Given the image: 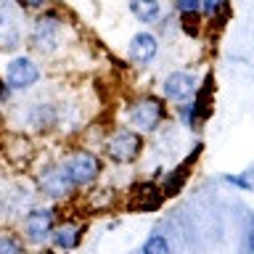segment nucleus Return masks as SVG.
<instances>
[{"label": "nucleus", "instance_id": "nucleus-18", "mask_svg": "<svg viewBox=\"0 0 254 254\" xmlns=\"http://www.w3.org/2000/svg\"><path fill=\"white\" fill-rule=\"evenodd\" d=\"M175 8H178L180 13L198 16V13H201V0H175Z\"/></svg>", "mask_w": 254, "mask_h": 254}, {"label": "nucleus", "instance_id": "nucleus-6", "mask_svg": "<svg viewBox=\"0 0 254 254\" xmlns=\"http://www.w3.org/2000/svg\"><path fill=\"white\" fill-rule=\"evenodd\" d=\"M162 90L170 101L180 103V101H188L190 95L196 93V82H193V77H190L188 71H172V74H167Z\"/></svg>", "mask_w": 254, "mask_h": 254}, {"label": "nucleus", "instance_id": "nucleus-11", "mask_svg": "<svg viewBox=\"0 0 254 254\" xmlns=\"http://www.w3.org/2000/svg\"><path fill=\"white\" fill-rule=\"evenodd\" d=\"M212 90H214V79H212V74H206L204 85L193 93V95H196V98H193V109H196L198 122H204V119H209V117H212V106H209Z\"/></svg>", "mask_w": 254, "mask_h": 254}, {"label": "nucleus", "instance_id": "nucleus-3", "mask_svg": "<svg viewBox=\"0 0 254 254\" xmlns=\"http://www.w3.org/2000/svg\"><path fill=\"white\" fill-rule=\"evenodd\" d=\"M140 148H143V138L135 130H117L106 140V154L119 164H127L132 159H138Z\"/></svg>", "mask_w": 254, "mask_h": 254}, {"label": "nucleus", "instance_id": "nucleus-4", "mask_svg": "<svg viewBox=\"0 0 254 254\" xmlns=\"http://www.w3.org/2000/svg\"><path fill=\"white\" fill-rule=\"evenodd\" d=\"M40 79V66L27 56H16L5 69V82L13 90H27Z\"/></svg>", "mask_w": 254, "mask_h": 254}, {"label": "nucleus", "instance_id": "nucleus-7", "mask_svg": "<svg viewBox=\"0 0 254 254\" xmlns=\"http://www.w3.org/2000/svg\"><path fill=\"white\" fill-rule=\"evenodd\" d=\"M24 230L32 241H45L53 233V212L51 209H32L24 220Z\"/></svg>", "mask_w": 254, "mask_h": 254}, {"label": "nucleus", "instance_id": "nucleus-21", "mask_svg": "<svg viewBox=\"0 0 254 254\" xmlns=\"http://www.w3.org/2000/svg\"><path fill=\"white\" fill-rule=\"evenodd\" d=\"M8 93H11V87H8L5 79H0V101H5V98H8Z\"/></svg>", "mask_w": 254, "mask_h": 254}, {"label": "nucleus", "instance_id": "nucleus-1", "mask_svg": "<svg viewBox=\"0 0 254 254\" xmlns=\"http://www.w3.org/2000/svg\"><path fill=\"white\" fill-rule=\"evenodd\" d=\"M64 172H66V178L71 180V186H90V183L98 178L101 172V162L98 156L93 154V151H85V148H77L71 151V154L64 159Z\"/></svg>", "mask_w": 254, "mask_h": 254}, {"label": "nucleus", "instance_id": "nucleus-22", "mask_svg": "<svg viewBox=\"0 0 254 254\" xmlns=\"http://www.w3.org/2000/svg\"><path fill=\"white\" fill-rule=\"evenodd\" d=\"M249 249H252V252H254V228H252V230H249Z\"/></svg>", "mask_w": 254, "mask_h": 254}, {"label": "nucleus", "instance_id": "nucleus-5", "mask_svg": "<svg viewBox=\"0 0 254 254\" xmlns=\"http://www.w3.org/2000/svg\"><path fill=\"white\" fill-rule=\"evenodd\" d=\"M59 29H61V16L56 11H45L35 24V45L40 51H53L59 45Z\"/></svg>", "mask_w": 254, "mask_h": 254}, {"label": "nucleus", "instance_id": "nucleus-2", "mask_svg": "<svg viewBox=\"0 0 254 254\" xmlns=\"http://www.w3.org/2000/svg\"><path fill=\"white\" fill-rule=\"evenodd\" d=\"M164 119H167V109L154 95H146V98L135 101L130 106V125L143 130V132H154Z\"/></svg>", "mask_w": 254, "mask_h": 254}, {"label": "nucleus", "instance_id": "nucleus-16", "mask_svg": "<svg viewBox=\"0 0 254 254\" xmlns=\"http://www.w3.org/2000/svg\"><path fill=\"white\" fill-rule=\"evenodd\" d=\"M252 178H254V170H246L244 175H225V180L230 183V186L241 188V190H252Z\"/></svg>", "mask_w": 254, "mask_h": 254}, {"label": "nucleus", "instance_id": "nucleus-8", "mask_svg": "<svg viewBox=\"0 0 254 254\" xmlns=\"http://www.w3.org/2000/svg\"><path fill=\"white\" fill-rule=\"evenodd\" d=\"M156 51H159L156 35H151V32H138V35H132V40H130V59L132 61L148 64L156 56Z\"/></svg>", "mask_w": 254, "mask_h": 254}, {"label": "nucleus", "instance_id": "nucleus-13", "mask_svg": "<svg viewBox=\"0 0 254 254\" xmlns=\"http://www.w3.org/2000/svg\"><path fill=\"white\" fill-rule=\"evenodd\" d=\"M156 186L154 183H143V186H135V196H138V209L148 212V209H156L162 204V196L156 193Z\"/></svg>", "mask_w": 254, "mask_h": 254}, {"label": "nucleus", "instance_id": "nucleus-14", "mask_svg": "<svg viewBox=\"0 0 254 254\" xmlns=\"http://www.w3.org/2000/svg\"><path fill=\"white\" fill-rule=\"evenodd\" d=\"M53 236V241L59 249H74V246L82 241V228H77V225H61Z\"/></svg>", "mask_w": 254, "mask_h": 254}, {"label": "nucleus", "instance_id": "nucleus-12", "mask_svg": "<svg viewBox=\"0 0 254 254\" xmlns=\"http://www.w3.org/2000/svg\"><path fill=\"white\" fill-rule=\"evenodd\" d=\"M130 11L138 21L151 24V21L159 19V13H162V3H159V0H130Z\"/></svg>", "mask_w": 254, "mask_h": 254}, {"label": "nucleus", "instance_id": "nucleus-10", "mask_svg": "<svg viewBox=\"0 0 254 254\" xmlns=\"http://www.w3.org/2000/svg\"><path fill=\"white\" fill-rule=\"evenodd\" d=\"M201 154V146H196V151L190 154L186 162H183L180 167H175V170L167 175V180H164V188H162V193L164 196H175V193H180V188L186 186V178H188V167L193 164V159Z\"/></svg>", "mask_w": 254, "mask_h": 254}, {"label": "nucleus", "instance_id": "nucleus-17", "mask_svg": "<svg viewBox=\"0 0 254 254\" xmlns=\"http://www.w3.org/2000/svg\"><path fill=\"white\" fill-rule=\"evenodd\" d=\"M0 254H24L21 244L11 236H0Z\"/></svg>", "mask_w": 254, "mask_h": 254}, {"label": "nucleus", "instance_id": "nucleus-9", "mask_svg": "<svg viewBox=\"0 0 254 254\" xmlns=\"http://www.w3.org/2000/svg\"><path fill=\"white\" fill-rule=\"evenodd\" d=\"M43 190L45 193H51V196H66L71 188V180L66 178V172H64V167H51V170H45L43 172Z\"/></svg>", "mask_w": 254, "mask_h": 254}, {"label": "nucleus", "instance_id": "nucleus-19", "mask_svg": "<svg viewBox=\"0 0 254 254\" xmlns=\"http://www.w3.org/2000/svg\"><path fill=\"white\" fill-rule=\"evenodd\" d=\"M225 3H228V0H201V11L209 16V19H214V16H217V11H220Z\"/></svg>", "mask_w": 254, "mask_h": 254}, {"label": "nucleus", "instance_id": "nucleus-15", "mask_svg": "<svg viewBox=\"0 0 254 254\" xmlns=\"http://www.w3.org/2000/svg\"><path fill=\"white\" fill-rule=\"evenodd\" d=\"M143 254H170V244H167V238L164 236H148L146 238V244H143Z\"/></svg>", "mask_w": 254, "mask_h": 254}, {"label": "nucleus", "instance_id": "nucleus-20", "mask_svg": "<svg viewBox=\"0 0 254 254\" xmlns=\"http://www.w3.org/2000/svg\"><path fill=\"white\" fill-rule=\"evenodd\" d=\"M21 8H43L45 5V0H16Z\"/></svg>", "mask_w": 254, "mask_h": 254}]
</instances>
